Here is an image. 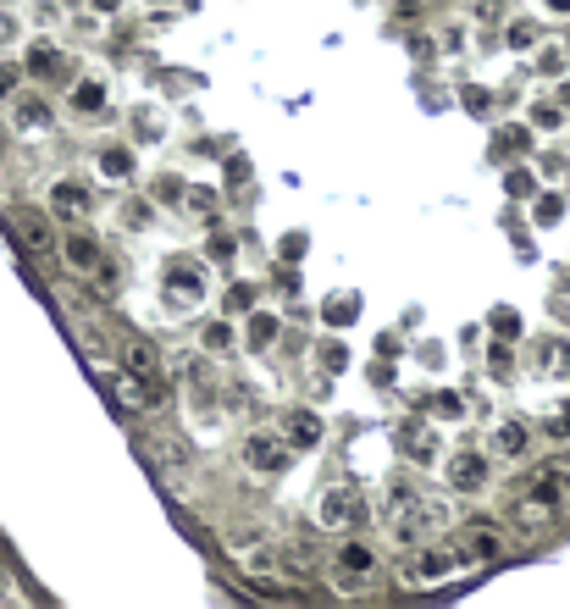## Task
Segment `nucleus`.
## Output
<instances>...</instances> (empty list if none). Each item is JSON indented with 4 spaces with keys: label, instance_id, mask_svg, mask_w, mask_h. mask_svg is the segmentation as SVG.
Here are the masks:
<instances>
[{
    "label": "nucleus",
    "instance_id": "obj_20",
    "mask_svg": "<svg viewBox=\"0 0 570 609\" xmlns=\"http://www.w3.org/2000/svg\"><path fill=\"white\" fill-rule=\"evenodd\" d=\"M28 72H34V78H56V72H67V56H61L56 45H34L28 50Z\"/></svg>",
    "mask_w": 570,
    "mask_h": 609
},
{
    "label": "nucleus",
    "instance_id": "obj_15",
    "mask_svg": "<svg viewBox=\"0 0 570 609\" xmlns=\"http://www.w3.org/2000/svg\"><path fill=\"white\" fill-rule=\"evenodd\" d=\"M277 571H294L299 582L321 576V560L310 554V543H277Z\"/></svg>",
    "mask_w": 570,
    "mask_h": 609
},
{
    "label": "nucleus",
    "instance_id": "obj_9",
    "mask_svg": "<svg viewBox=\"0 0 570 609\" xmlns=\"http://www.w3.org/2000/svg\"><path fill=\"white\" fill-rule=\"evenodd\" d=\"M144 460H150V466L161 471V477H183V471H189V443L150 432V438H144Z\"/></svg>",
    "mask_w": 570,
    "mask_h": 609
},
{
    "label": "nucleus",
    "instance_id": "obj_32",
    "mask_svg": "<svg viewBox=\"0 0 570 609\" xmlns=\"http://www.w3.org/2000/svg\"><path fill=\"white\" fill-rule=\"evenodd\" d=\"M17 78H23V72H17V61H0V100L17 89Z\"/></svg>",
    "mask_w": 570,
    "mask_h": 609
},
{
    "label": "nucleus",
    "instance_id": "obj_8",
    "mask_svg": "<svg viewBox=\"0 0 570 609\" xmlns=\"http://www.w3.org/2000/svg\"><path fill=\"white\" fill-rule=\"evenodd\" d=\"M410 504H421V493H416V482L410 477H393L388 488L377 493V499H371V521H382V526H393L399 521L404 510H410Z\"/></svg>",
    "mask_w": 570,
    "mask_h": 609
},
{
    "label": "nucleus",
    "instance_id": "obj_17",
    "mask_svg": "<svg viewBox=\"0 0 570 609\" xmlns=\"http://www.w3.org/2000/svg\"><path fill=\"white\" fill-rule=\"evenodd\" d=\"M67 106L84 111V117H89V111H100V106H106V78H78V84L67 89Z\"/></svg>",
    "mask_w": 570,
    "mask_h": 609
},
{
    "label": "nucleus",
    "instance_id": "obj_24",
    "mask_svg": "<svg viewBox=\"0 0 570 609\" xmlns=\"http://www.w3.org/2000/svg\"><path fill=\"white\" fill-rule=\"evenodd\" d=\"M532 128H543V133L565 128V111H559L554 100H537V106H532Z\"/></svg>",
    "mask_w": 570,
    "mask_h": 609
},
{
    "label": "nucleus",
    "instance_id": "obj_16",
    "mask_svg": "<svg viewBox=\"0 0 570 609\" xmlns=\"http://www.w3.org/2000/svg\"><path fill=\"white\" fill-rule=\"evenodd\" d=\"M283 427H288V443H294V449H316V443H321V432H327V427H321V416H316V410H288V416H283Z\"/></svg>",
    "mask_w": 570,
    "mask_h": 609
},
{
    "label": "nucleus",
    "instance_id": "obj_6",
    "mask_svg": "<svg viewBox=\"0 0 570 609\" xmlns=\"http://www.w3.org/2000/svg\"><path fill=\"white\" fill-rule=\"evenodd\" d=\"M333 565H338V587H344V593H360V587L377 576V549H371V543H344Z\"/></svg>",
    "mask_w": 570,
    "mask_h": 609
},
{
    "label": "nucleus",
    "instance_id": "obj_26",
    "mask_svg": "<svg viewBox=\"0 0 570 609\" xmlns=\"http://www.w3.org/2000/svg\"><path fill=\"white\" fill-rule=\"evenodd\" d=\"M155 222V205L150 200H128L122 205V227H150Z\"/></svg>",
    "mask_w": 570,
    "mask_h": 609
},
{
    "label": "nucleus",
    "instance_id": "obj_10",
    "mask_svg": "<svg viewBox=\"0 0 570 609\" xmlns=\"http://www.w3.org/2000/svg\"><path fill=\"white\" fill-rule=\"evenodd\" d=\"M61 255H67V266H72V272H84V277H95L100 266H106V250H100V244L89 239V233H67Z\"/></svg>",
    "mask_w": 570,
    "mask_h": 609
},
{
    "label": "nucleus",
    "instance_id": "obj_13",
    "mask_svg": "<svg viewBox=\"0 0 570 609\" xmlns=\"http://www.w3.org/2000/svg\"><path fill=\"white\" fill-rule=\"evenodd\" d=\"M532 366L543 371V377L570 371V338H532Z\"/></svg>",
    "mask_w": 570,
    "mask_h": 609
},
{
    "label": "nucleus",
    "instance_id": "obj_4",
    "mask_svg": "<svg viewBox=\"0 0 570 609\" xmlns=\"http://www.w3.org/2000/svg\"><path fill=\"white\" fill-rule=\"evenodd\" d=\"M465 565V554L460 549H421V560L416 565H404L399 571V582L404 587H427V582H449L454 571Z\"/></svg>",
    "mask_w": 570,
    "mask_h": 609
},
{
    "label": "nucleus",
    "instance_id": "obj_28",
    "mask_svg": "<svg viewBox=\"0 0 570 609\" xmlns=\"http://www.w3.org/2000/svg\"><path fill=\"white\" fill-rule=\"evenodd\" d=\"M532 45H537V23H532V17L510 23V50H532Z\"/></svg>",
    "mask_w": 570,
    "mask_h": 609
},
{
    "label": "nucleus",
    "instance_id": "obj_27",
    "mask_svg": "<svg viewBox=\"0 0 570 609\" xmlns=\"http://www.w3.org/2000/svg\"><path fill=\"white\" fill-rule=\"evenodd\" d=\"M133 139H161V117H155V111H133Z\"/></svg>",
    "mask_w": 570,
    "mask_h": 609
},
{
    "label": "nucleus",
    "instance_id": "obj_18",
    "mask_svg": "<svg viewBox=\"0 0 570 609\" xmlns=\"http://www.w3.org/2000/svg\"><path fill=\"white\" fill-rule=\"evenodd\" d=\"M95 167L106 172L111 183L133 178V156H128V144H100V150H95Z\"/></svg>",
    "mask_w": 570,
    "mask_h": 609
},
{
    "label": "nucleus",
    "instance_id": "obj_5",
    "mask_svg": "<svg viewBox=\"0 0 570 609\" xmlns=\"http://www.w3.org/2000/svg\"><path fill=\"white\" fill-rule=\"evenodd\" d=\"M288 460H294V443L272 438V432H250V438H244V466L261 471V477H277V471H288Z\"/></svg>",
    "mask_w": 570,
    "mask_h": 609
},
{
    "label": "nucleus",
    "instance_id": "obj_41",
    "mask_svg": "<svg viewBox=\"0 0 570 609\" xmlns=\"http://www.w3.org/2000/svg\"><path fill=\"white\" fill-rule=\"evenodd\" d=\"M0 598H6V582H0Z\"/></svg>",
    "mask_w": 570,
    "mask_h": 609
},
{
    "label": "nucleus",
    "instance_id": "obj_33",
    "mask_svg": "<svg viewBox=\"0 0 570 609\" xmlns=\"http://www.w3.org/2000/svg\"><path fill=\"white\" fill-rule=\"evenodd\" d=\"M227 311H250V288H244V283H238L233 294H227Z\"/></svg>",
    "mask_w": 570,
    "mask_h": 609
},
{
    "label": "nucleus",
    "instance_id": "obj_21",
    "mask_svg": "<svg viewBox=\"0 0 570 609\" xmlns=\"http://www.w3.org/2000/svg\"><path fill=\"white\" fill-rule=\"evenodd\" d=\"M543 438L570 443V399H559V405H548V410H543Z\"/></svg>",
    "mask_w": 570,
    "mask_h": 609
},
{
    "label": "nucleus",
    "instance_id": "obj_40",
    "mask_svg": "<svg viewBox=\"0 0 570 609\" xmlns=\"http://www.w3.org/2000/svg\"><path fill=\"white\" fill-rule=\"evenodd\" d=\"M559 471H565V482H570V460H565V466H559Z\"/></svg>",
    "mask_w": 570,
    "mask_h": 609
},
{
    "label": "nucleus",
    "instance_id": "obj_19",
    "mask_svg": "<svg viewBox=\"0 0 570 609\" xmlns=\"http://www.w3.org/2000/svg\"><path fill=\"white\" fill-rule=\"evenodd\" d=\"M122 360H128V377H161V355H155V344H139V338H133V344L122 349Z\"/></svg>",
    "mask_w": 570,
    "mask_h": 609
},
{
    "label": "nucleus",
    "instance_id": "obj_11",
    "mask_svg": "<svg viewBox=\"0 0 570 609\" xmlns=\"http://www.w3.org/2000/svg\"><path fill=\"white\" fill-rule=\"evenodd\" d=\"M493 449H499L504 460H521V454L532 449V427H526L521 416H504L499 427H493Z\"/></svg>",
    "mask_w": 570,
    "mask_h": 609
},
{
    "label": "nucleus",
    "instance_id": "obj_37",
    "mask_svg": "<svg viewBox=\"0 0 570 609\" xmlns=\"http://www.w3.org/2000/svg\"><path fill=\"white\" fill-rule=\"evenodd\" d=\"M17 34V23H12V17H6V12H0V45H6V39H12Z\"/></svg>",
    "mask_w": 570,
    "mask_h": 609
},
{
    "label": "nucleus",
    "instance_id": "obj_25",
    "mask_svg": "<svg viewBox=\"0 0 570 609\" xmlns=\"http://www.w3.org/2000/svg\"><path fill=\"white\" fill-rule=\"evenodd\" d=\"M17 117H23V128H28V133L50 128V111L39 106V100H17Z\"/></svg>",
    "mask_w": 570,
    "mask_h": 609
},
{
    "label": "nucleus",
    "instance_id": "obj_39",
    "mask_svg": "<svg viewBox=\"0 0 570 609\" xmlns=\"http://www.w3.org/2000/svg\"><path fill=\"white\" fill-rule=\"evenodd\" d=\"M89 6H95V12H117L122 0H89Z\"/></svg>",
    "mask_w": 570,
    "mask_h": 609
},
{
    "label": "nucleus",
    "instance_id": "obj_36",
    "mask_svg": "<svg viewBox=\"0 0 570 609\" xmlns=\"http://www.w3.org/2000/svg\"><path fill=\"white\" fill-rule=\"evenodd\" d=\"M266 598H294V587H283V582H255Z\"/></svg>",
    "mask_w": 570,
    "mask_h": 609
},
{
    "label": "nucleus",
    "instance_id": "obj_35",
    "mask_svg": "<svg viewBox=\"0 0 570 609\" xmlns=\"http://www.w3.org/2000/svg\"><path fill=\"white\" fill-rule=\"evenodd\" d=\"M487 366H493V371H510V349H504V344H493V355H487Z\"/></svg>",
    "mask_w": 570,
    "mask_h": 609
},
{
    "label": "nucleus",
    "instance_id": "obj_29",
    "mask_svg": "<svg viewBox=\"0 0 570 609\" xmlns=\"http://www.w3.org/2000/svg\"><path fill=\"white\" fill-rule=\"evenodd\" d=\"M272 338H277V316H255V322H250V344L266 349Z\"/></svg>",
    "mask_w": 570,
    "mask_h": 609
},
{
    "label": "nucleus",
    "instance_id": "obj_22",
    "mask_svg": "<svg viewBox=\"0 0 570 609\" xmlns=\"http://www.w3.org/2000/svg\"><path fill=\"white\" fill-rule=\"evenodd\" d=\"M471 554H476V560H499V554H504V538L482 521V526L471 532Z\"/></svg>",
    "mask_w": 570,
    "mask_h": 609
},
{
    "label": "nucleus",
    "instance_id": "obj_38",
    "mask_svg": "<svg viewBox=\"0 0 570 609\" xmlns=\"http://www.w3.org/2000/svg\"><path fill=\"white\" fill-rule=\"evenodd\" d=\"M543 6H548L554 17H570V0H543Z\"/></svg>",
    "mask_w": 570,
    "mask_h": 609
},
{
    "label": "nucleus",
    "instance_id": "obj_23",
    "mask_svg": "<svg viewBox=\"0 0 570 609\" xmlns=\"http://www.w3.org/2000/svg\"><path fill=\"white\" fill-rule=\"evenodd\" d=\"M200 344H205V355H227V349H233V327L227 322H211L200 333Z\"/></svg>",
    "mask_w": 570,
    "mask_h": 609
},
{
    "label": "nucleus",
    "instance_id": "obj_12",
    "mask_svg": "<svg viewBox=\"0 0 570 609\" xmlns=\"http://www.w3.org/2000/svg\"><path fill=\"white\" fill-rule=\"evenodd\" d=\"M399 449L410 454L416 466H432V460H438V432H432V427H421V421H416V427L404 421V427H399Z\"/></svg>",
    "mask_w": 570,
    "mask_h": 609
},
{
    "label": "nucleus",
    "instance_id": "obj_30",
    "mask_svg": "<svg viewBox=\"0 0 570 609\" xmlns=\"http://www.w3.org/2000/svg\"><path fill=\"white\" fill-rule=\"evenodd\" d=\"M559 211H565V200H559V194H548V200H537V222H559Z\"/></svg>",
    "mask_w": 570,
    "mask_h": 609
},
{
    "label": "nucleus",
    "instance_id": "obj_2",
    "mask_svg": "<svg viewBox=\"0 0 570 609\" xmlns=\"http://www.w3.org/2000/svg\"><path fill=\"white\" fill-rule=\"evenodd\" d=\"M366 510H371V504L360 499L355 482H333V488L316 493V526H321V532H349Z\"/></svg>",
    "mask_w": 570,
    "mask_h": 609
},
{
    "label": "nucleus",
    "instance_id": "obj_7",
    "mask_svg": "<svg viewBox=\"0 0 570 609\" xmlns=\"http://www.w3.org/2000/svg\"><path fill=\"white\" fill-rule=\"evenodd\" d=\"M443 471H449L443 482H449L454 493H482V488H487V477H493V466H487V454H476V449H460V454H454V460H449Z\"/></svg>",
    "mask_w": 570,
    "mask_h": 609
},
{
    "label": "nucleus",
    "instance_id": "obj_14",
    "mask_svg": "<svg viewBox=\"0 0 570 609\" xmlns=\"http://www.w3.org/2000/svg\"><path fill=\"white\" fill-rule=\"evenodd\" d=\"M50 211H56V216H67V222L89 216V189H84V183H72V178H61L56 189H50Z\"/></svg>",
    "mask_w": 570,
    "mask_h": 609
},
{
    "label": "nucleus",
    "instance_id": "obj_1",
    "mask_svg": "<svg viewBox=\"0 0 570 609\" xmlns=\"http://www.w3.org/2000/svg\"><path fill=\"white\" fill-rule=\"evenodd\" d=\"M6 233H12V244L23 255H34V261L56 255V222H50V211H39V205H12V211H6Z\"/></svg>",
    "mask_w": 570,
    "mask_h": 609
},
{
    "label": "nucleus",
    "instance_id": "obj_3",
    "mask_svg": "<svg viewBox=\"0 0 570 609\" xmlns=\"http://www.w3.org/2000/svg\"><path fill=\"white\" fill-rule=\"evenodd\" d=\"M161 299H167L172 311H194L205 299V272L200 266H189L178 255V261H167V272H161Z\"/></svg>",
    "mask_w": 570,
    "mask_h": 609
},
{
    "label": "nucleus",
    "instance_id": "obj_31",
    "mask_svg": "<svg viewBox=\"0 0 570 609\" xmlns=\"http://www.w3.org/2000/svg\"><path fill=\"white\" fill-rule=\"evenodd\" d=\"M321 366H327V371H344V366H349L344 344H327V349H321Z\"/></svg>",
    "mask_w": 570,
    "mask_h": 609
},
{
    "label": "nucleus",
    "instance_id": "obj_34",
    "mask_svg": "<svg viewBox=\"0 0 570 609\" xmlns=\"http://www.w3.org/2000/svg\"><path fill=\"white\" fill-rule=\"evenodd\" d=\"M460 394H438V416H460Z\"/></svg>",
    "mask_w": 570,
    "mask_h": 609
}]
</instances>
